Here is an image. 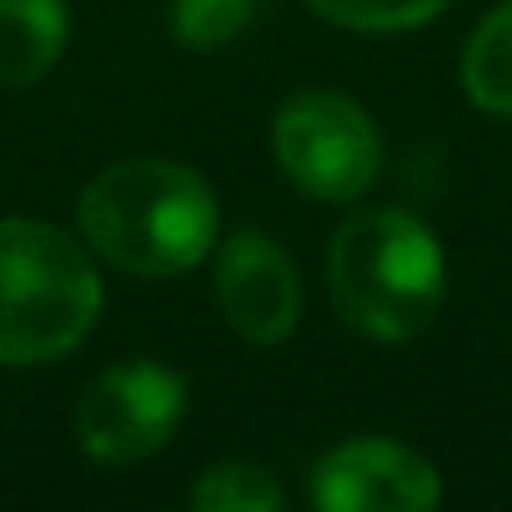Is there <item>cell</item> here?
<instances>
[{
  "mask_svg": "<svg viewBox=\"0 0 512 512\" xmlns=\"http://www.w3.org/2000/svg\"><path fill=\"white\" fill-rule=\"evenodd\" d=\"M76 221L111 267L131 277H181L216 241V196L191 166L131 156L81 191Z\"/></svg>",
  "mask_w": 512,
  "mask_h": 512,
  "instance_id": "1",
  "label": "cell"
},
{
  "mask_svg": "<svg viewBox=\"0 0 512 512\" xmlns=\"http://www.w3.org/2000/svg\"><path fill=\"white\" fill-rule=\"evenodd\" d=\"M462 91L487 116H512V0L482 16L462 51Z\"/></svg>",
  "mask_w": 512,
  "mask_h": 512,
  "instance_id": "9",
  "label": "cell"
},
{
  "mask_svg": "<svg viewBox=\"0 0 512 512\" xmlns=\"http://www.w3.org/2000/svg\"><path fill=\"white\" fill-rule=\"evenodd\" d=\"M437 497L432 462L387 437H352L312 467V502L327 512H427Z\"/></svg>",
  "mask_w": 512,
  "mask_h": 512,
  "instance_id": "6",
  "label": "cell"
},
{
  "mask_svg": "<svg viewBox=\"0 0 512 512\" xmlns=\"http://www.w3.org/2000/svg\"><path fill=\"white\" fill-rule=\"evenodd\" d=\"M327 287L347 327L372 342H412L432 327L447 297L437 236L397 206L357 211L327 251Z\"/></svg>",
  "mask_w": 512,
  "mask_h": 512,
  "instance_id": "2",
  "label": "cell"
},
{
  "mask_svg": "<svg viewBox=\"0 0 512 512\" xmlns=\"http://www.w3.org/2000/svg\"><path fill=\"white\" fill-rule=\"evenodd\" d=\"M307 6L347 31H367V36H397V31H417L432 16H442L452 0H307Z\"/></svg>",
  "mask_w": 512,
  "mask_h": 512,
  "instance_id": "11",
  "label": "cell"
},
{
  "mask_svg": "<svg viewBox=\"0 0 512 512\" xmlns=\"http://www.w3.org/2000/svg\"><path fill=\"white\" fill-rule=\"evenodd\" d=\"M191 507L196 512H282L287 492L256 462H216L206 477H196Z\"/></svg>",
  "mask_w": 512,
  "mask_h": 512,
  "instance_id": "10",
  "label": "cell"
},
{
  "mask_svg": "<svg viewBox=\"0 0 512 512\" xmlns=\"http://www.w3.org/2000/svg\"><path fill=\"white\" fill-rule=\"evenodd\" d=\"M101 317V277L51 221H0V362L36 367L76 352Z\"/></svg>",
  "mask_w": 512,
  "mask_h": 512,
  "instance_id": "3",
  "label": "cell"
},
{
  "mask_svg": "<svg viewBox=\"0 0 512 512\" xmlns=\"http://www.w3.org/2000/svg\"><path fill=\"white\" fill-rule=\"evenodd\" d=\"M256 21V0H171V31L191 51H216Z\"/></svg>",
  "mask_w": 512,
  "mask_h": 512,
  "instance_id": "12",
  "label": "cell"
},
{
  "mask_svg": "<svg viewBox=\"0 0 512 512\" xmlns=\"http://www.w3.org/2000/svg\"><path fill=\"white\" fill-rule=\"evenodd\" d=\"M186 412V382L161 362H126L101 372L76 402V442L106 462H146L171 442Z\"/></svg>",
  "mask_w": 512,
  "mask_h": 512,
  "instance_id": "5",
  "label": "cell"
},
{
  "mask_svg": "<svg viewBox=\"0 0 512 512\" xmlns=\"http://www.w3.org/2000/svg\"><path fill=\"white\" fill-rule=\"evenodd\" d=\"M66 0H0V91L36 86L66 51Z\"/></svg>",
  "mask_w": 512,
  "mask_h": 512,
  "instance_id": "8",
  "label": "cell"
},
{
  "mask_svg": "<svg viewBox=\"0 0 512 512\" xmlns=\"http://www.w3.org/2000/svg\"><path fill=\"white\" fill-rule=\"evenodd\" d=\"M216 307L251 347H277L302 322L297 262L262 231H236L216 256Z\"/></svg>",
  "mask_w": 512,
  "mask_h": 512,
  "instance_id": "7",
  "label": "cell"
},
{
  "mask_svg": "<svg viewBox=\"0 0 512 512\" xmlns=\"http://www.w3.org/2000/svg\"><path fill=\"white\" fill-rule=\"evenodd\" d=\"M277 166L317 201H352L382 171L372 116L342 91H302L272 121Z\"/></svg>",
  "mask_w": 512,
  "mask_h": 512,
  "instance_id": "4",
  "label": "cell"
}]
</instances>
